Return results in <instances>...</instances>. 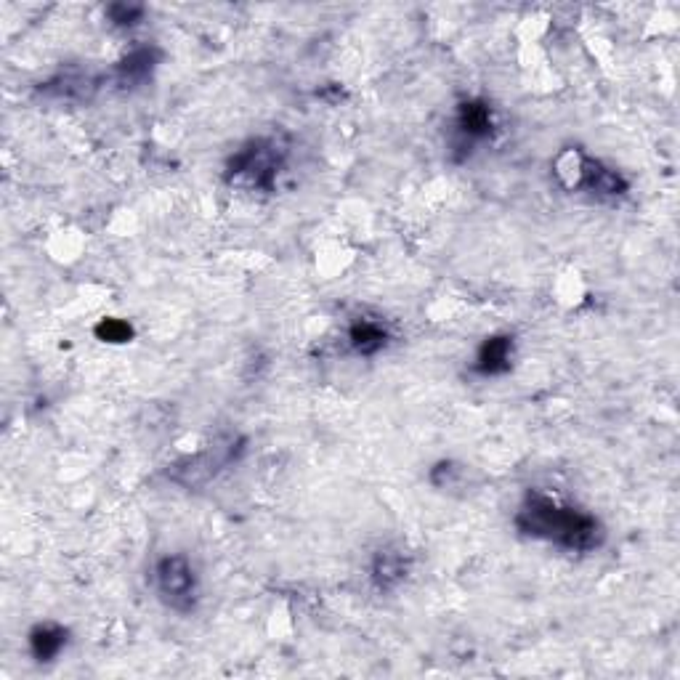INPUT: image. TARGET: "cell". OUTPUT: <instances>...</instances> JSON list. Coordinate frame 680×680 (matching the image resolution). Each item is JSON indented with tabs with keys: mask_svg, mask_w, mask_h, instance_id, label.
Returning a JSON list of instances; mask_svg holds the SVG:
<instances>
[{
	"mask_svg": "<svg viewBox=\"0 0 680 680\" xmlns=\"http://www.w3.org/2000/svg\"><path fill=\"white\" fill-rule=\"evenodd\" d=\"M516 526L529 537L556 542L569 550H593L603 542V526L585 510L569 508L545 495H529L518 510Z\"/></svg>",
	"mask_w": 680,
	"mask_h": 680,
	"instance_id": "obj_1",
	"label": "cell"
},
{
	"mask_svg": "<svg viewBox=\"0 0 680 680\" xmlns=\"http://www.w3.org/2000/svg\"><path fill=\"white\" fill-rule=\"evenodd\" d=\"M155 585L170 609L189 611L197 601V574L184 556H165L155 569Z\"/></svg>",
	"mask_w": 680,
	"mask_h": 680,
	"instance_id": "obj_2",
	"label": "cell"
},
{
	"mask_svg": "<svg viewBox=\"0 0 680 680\" xmlns=\"http://www.w3.org/2000/svg\"><path fill=\"white\" fill-rule=\"evenodd\" d=\"M277 149L269 141H255L229 163V176H248L255 186L271 189L277 176Z\"/></svg>",
	"mask_w": 680,
	"mask_h": 680,
	"instance_id": "obj_3",
	"label": "cell"
},
{
	"mask_svg": "<svg viewBox=\"0 0 680 680\" xmlns=\"http://www.w3.org/2000/svg\"><path fill=\"white\" fill-rule=\"evenodd\" d=\"M492 128H495L492 109L484 101H463L455 120V149L471 152L476 141L489 139Z\"/></svg>",
	"mask_w": 680,
	"mask_h": 680,
	"instance_id": "obj_4",
	"label": "cell"
},
{
	"mask_svg": "<svg viewBox=\"0 0 680 680\" xmlns=\"http://www.w3.org/2000/svg\"><path fill=\"white\" fill-rule=\"evenodd\" d=\"M229 460H232V447H213L202 455L192 457V460H186L184 465H178L173 479L192 487V484H200V481L216 476L218 468H224Z\"/></svg>",
	"mask_w": 680,
	"mask_h": 680,
	"instance_id": "obj_5",
	"label": "cell"
},
{
	"mask_svg": "<svg viewBox=\"0 0 680 680\" xmlns=\"http://www.w3.org/2000/svg\"><path fill=\"white\" fill-rule=\"evenodd\" d=\"M510 354H513V338L510 335H492L479 348L473 370L479 375H503L510 370Z\"/></svg>",
	"mask_w": 680,
	"mask_h": 680,
	"instance_id": "obj_6",
	"label": "cell"
},
{
	"mask_svg": "<svg viewBox=\"0 0 680 680\" xmlns=\"http://www.w3.org/2000/svg\"><path fill=\"white\" fill-rule=\"evenodd\" d=\"M407 572H410V564H407L402 550L386 548L372 558L370 577L378 590H394L399 582H404Z\"/></svg>",
	"mask_w": 680,
	"mask_h": 680,
	"instance_id": "obj_7",
	"label": "cell"
},
{
	"mask_svg": "<svg viewBox=\"0 0 680 680\" xmlns=\"http://www.w3.org/2000/svg\"><path fill=\"white\" fill-rule=\"evenodd\" d=\"M577 176H580V186H585L588 192L593 194H609V197H617L627 189L625 178L619 176L617 170L603 168L601 163L595 160H582L577 165Z\"/></svg>",
	"mask_w": 680,
	"mask_h": 680,
	"instance_id": "obj_8",
	"label": "cell"
},
{
	"mask_svg": "<svg viewBox=\"0 0 680 680\" xmlns=\"http://www.w3.org/2000/svg\"><path fill=\"white\" fill-rule=\"evenodd\" d=\"M67 646V630L59 625H38L30 633V651L38 662H51Z\"/></svg>",
	"mask_w": 680,
	"mask_h": 680,
	"instance_id": "obj_9",
	"label": "cell"
},
{
	"mask_svg": "<svg viewBox=\"0 0 680 680\" xmlns=\"http://www.w3.org/2000/svg\"><path fill=\"white\" fill-rule=\"evenodd\" d=\"M348 340H351V346H354L356 354L372 356L386 346L388 333L378 325V322H367V319H362V322H356V325L351 327Z\"/></svg>",
	"mask_w": 680,
	"mask_h": 680,
	"instance_id": "obj_10",
	"label": "cell"
},
{
	"mask_svg": "<svg viewBox=\"0 0 680 680\" xmlns=\"http://www.w3.org/2000/svg\"><path fill=\"white\" fill-rule=\"evenodd\" d=\"M157 62V51L155 48H136L131 56H125L120 67H117V75L123 83H141L147 80L155 70Z\"/></svg>",
	"mask_w": 680,
	"mask_h": 680,
	"instance_id": "obj_11",
	"label": "cell"
},
{
	"mask_svg": "<svg viewBox=\"0 0 680 680\" xmlns=\"http://www.w3.org/2000/svg\"><path fill=\"white\" fill-rule=\"evenodd\" d=\"M96 335H99L104 343H128L133 338V327L123 319H104L99 327H96Z\"/></svg>",
	"mask_w": 680,
	"mask_h": 680,
	"instance_id": "obj_12",
	"label": "cell"
},
{
	"mask_svg": "<svg viewBox=\"0 0 680 680\" xmlns=\"http://www.w3.org/2000/svg\"><path fill=\"white\" fill-rule=\"evenodd\" d=\"M109 19H112V24H117V27H131V24H136L141 19V14H144V8L141 6H128V3H115V6H109Z\"/></svg>",
	"mask_w": 680,
	"mask_h": 680,
	"instance_id": "obj_13",
	"label": "cell"
}]
</instances>
